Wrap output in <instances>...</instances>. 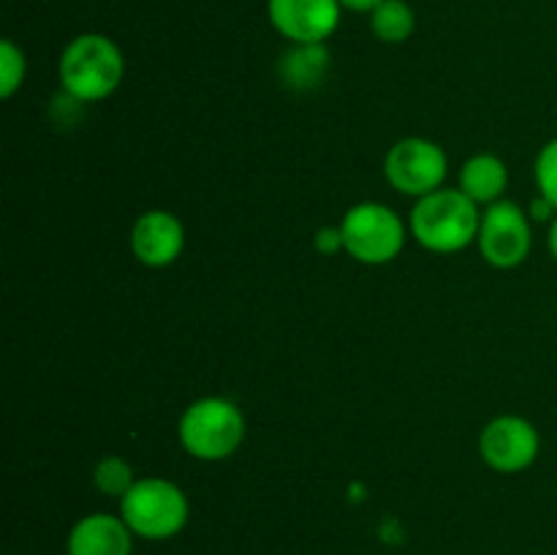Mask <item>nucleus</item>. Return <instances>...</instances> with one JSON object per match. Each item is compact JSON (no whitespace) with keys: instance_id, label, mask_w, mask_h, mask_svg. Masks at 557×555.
I'll use <instances>...</instances> for the list:
<instances>
[{"instance_id":"obj_1","label":"nucleus","mask_w":557,"mask_h":555,"mask_svg":"<svg viewBox=\"0 0 557 555\" xmlns=\"http://www.w3.org/2000/svg\"><path fill=\"white\" fill-rule=\"evenodd\" d=\"M408 223L422 248L433 254H457L479 239L482 212L460 188H438L417 199Z\"/></svg>"},{"instance_id":"obj_2","label":"nucleus","mask_w":557,"mask_h":555,"mask_svg":"<svg viewBox=\"0 0 557 555\" xmlns=\"http://www.w3.org/2000/svg\"><path fill=\"white\" fill-rule=\"evenodd\" d=\"M58 74L63 92L82 103H96L117 90L125 74V60L112 38L85 33L63 49Z\"/></svg>"},{"instance_id":"obj_3","label":"nucleus","mask_w":557,"mask_h":555,"mask_svg":"<svg viewBox=\"0 0 557 555\" xmlns=\"http://www.w3.org/2000/svg\"><path fill=\"white\" fill-rule=\"evenodd\" d=\"M177 433L183 449L196 460H226L245 441V414L226 397H199L183 411Z\"/></svg>"},{"instance_id":"obj_4","label":"nucleus","mask_w":557,"mask_h":555,"mask_svg":"<svg viewBox=\"0 0 557 555\" xmlns=\"http://www.w3.org/2000/svg\"><path fill=\"white\" fill-rule=\"evenodd\" d=\"M120 517L134 536L161 542L177 536L188 526L190 504L183 488L172 479L147 477L136 479L134 488L120 498Z\"/></svg>"},{"instance_id":"obj_5","label":"nucleus","mask_w":557,"mask_h":555,"mask_svg":"<svg viewBox=\"0 0 557 555\" xmlns=\"http://www.w3.org/2000/svg\"><path fill=\"white\" fill-rule=\"evenodd\" d=\"M341 232L346 254L370 267L395 261L406 245V223L389 205L381 201H359L348 207L341 221Z\"/></svg>"},{"instance_id":"obj_6","label":"nucleus","mask_w":557,"mask_h":555,"mask_svg":"<svg viewBox=\"0 0 557 555\" xmlns=\"http://www.w3.org/2000/svg\"><path fill=\"white\" fill-rule=\"evenodd\" d=\"M384 174L395 190L403 196H422L444 188V180L449 174V158L444 147L424 136H408L389 147L384 158Z\"/></svg>"},{"instance_id":"obj_7","label":"nucleus","mask_w":557,"mask_h":555,"mask_svg":"<svg viewBox=\"0 0 557 555\" xmlns=\"http://www.w3.org/2000/svg\"><path fill=\"white\" fill-rule=\"evenodd\" d=\"M476 243L487 264L498 267V270H515L531 254V218L517 201H495L482 212Z\"/></svg>"},{"instance_id":"obj_8","label":"nucleus","mask_w":557,"mask_h":555,"mask_svg":"<svg viewBox=\"0 0 557 555\" xmlns=\"http://www.w3.org/2000/svg\"><path fill=\"white\" fill-rule=\"evenodd\" d=\"M539 452H542V435L536 424L517 414L495 417L479 435V455L498 473H522L536 462Z\"/></svg>"},{"instance_id":"obj_9","label":"nucleus","mask_w":557,"mask_h":555,"mask_svg":"<svg viewBox=\"0 0 557 555\" xmlns=\"http://www.w3.org/2000/svg\"><path fill=\"white\" fill-rule=\"evenodd\" d=\"M341 0H267L272 27L292 44H324L341 25Z\"/></svg>"},{"instance_id":"obj_10","label":"nucleus","mask_w":557,"mask_h":555,"mask_svg":"<svg viewBox=\"0 0 557 555\" xmlns=\"http://www.w3.org/2000/svg\"><path fill=\"white\" fill-rule=\"evenodd\" d=\"M185 248V229L172 212L150 210L136 218L131 229V250L145 267L161 270L174 264Z\"/></svg>"},{"instance_id":"obj_11","label":"nucleus","mask_w":557,"mask_h":555,"mask_svg":"<svg viewBox=\"0 0 557 555\" xmlns=\"http://www.w3.org/2000/svg\"><path fill=\"white\" fill-rule=\"evenodd\" d=\"M69 555H131L134 553V531L123 517L109 511H92L74 522L65 542Z\"/></svg>"},{"instance_id":"obj_12","label":"nucleus","mask_w":557,"mask_h":555,"mask_svg":"<svg viewBox=\"0 0 557 555\" xmlns=\"http://www.w3.org/2000/svg\"><path fill=\"white\" fill-rule=\"evenodd\" d=\"M506 188H509V169L495 152H476L462 163L460 190L479 207H490L504 199Z\"/></svg>"},{"instance_id":"obj_13","label":"nucleus","mask_w":557,"mask_h":555,"mask_svg":"<svg viewBox=\"0 0 557 555\" xmlns=\"http://www.w3.org/2000/svg\"><path fill=\"white\" fill-rule=\"evenodd\" d=\"M330 74V49L324 44H292L277 60V76L292 90H315Z\"/></svg>"},{"instance_id":"obj_14","label":"nucleus","mask_w":557,"mask_h":555,"mask_svg":"<svg viewBox=\"0 0 557 555\" xmlns=\"http://www.w3.org/2000/svg\"><path fill=\"white\" fill-rule=\"evenodd\" d=\"M370 27L384 44H403L417 30V14L406 0H384L370 11Z\"/></svg>"},{"instance_id":"obj_15","label":"nucleus","mask_w":557,"mask_h":555,"mask_svg":"<svg viewBox=\"0 0 557 555\" xmlns=\"http://www.w3.org/2000/svg\"><path fill=\"white\" fill-rule=\"evenodd\" d=\"M134 466L120 455H107L96 462L92 468V484L98 493L112 495V498H123L131 488H134Z\"/></svg>"},{"instance_id":"obj_16","label":"nucleus","mask_w":557,"mask_h":555,"mask_svg":"<svg viewBox=\"0 0 557 555\" xmlns=\"http://www.w3.org/2000/svg\"><path fill=\"white\" fill-rule=\"evenodd\" d=\"M25 52H22L14 41L5 38V41L0 44V96H14L22 87V82H25Z\"/></svg>"},{"instance_id":"obj_17","label":"nucleus","mask_w":557,"mask_h":555,"mask_svg":"<svg viewBox=\"0 0 557 555\" xmlns=\"http://www.w3.org/2000/svg\"><path fill=\"white\" fill-rule=\"evenodd\" d=\"M533 174H536L539 196H544L557 210V136L539 150Z\"/></svg>"},{"instance_id":"obj_18","label":"nucleus","mask_w":557,"mask_h":555,"mask_svg":"<svg viewBox=\"0 0 557 555\" xmlns=\"http://www.w3.org/2000/svg\"><path fill=\"white\" fill-rule=\"evenodd\" d=\"M315 250H319V254H326V256H335V254H341V250H346V245H343L341 226L319 229V232H315Z\"/></svg>"},{"instance_id":"obj_19","label":"nucleus","mask_w":557,"mask_h":555,"mask_svg":"<svg viewBox=\"0 0 557 555\" xmlns=\"http://www.w3.org/2000/svg\"><path fill=\"white\" fill-rule=\"evenodd\" d=\"M555 212L557 210L547 199H544V196H539V199L531 205V215L536 218V221H549V218H555Z\"/></svg>"},{"instance_id":"obj_20","label":"nucleus","mask_w":557,"mask_h":555,"mask_svg":"<svg viewBox=\"0 0 557 555\" xmlns=\"http://www.w3.org/2000/svg\"><path fill=\"white\" fill-rule=\"evenodd\" d=\"M384 3V0H341V5L343 9H351V11H373L375 5H381Z\"/></svg>"},{"instance_id":"obj_21","label":"nucleus","mask_w":557,"mask_h":555,"mask_svg":"<svg viewBox=\"0 0 557 555\" xmlns=\"http://www.w3.org/2000/svg\"><path fill=\"white\" fill-rule=\"evenodd\" d=\"M547 245H549V254H553V259L557 261V215L553 218V223H549V234H547Z\"/></svg>"}]
</instances>
